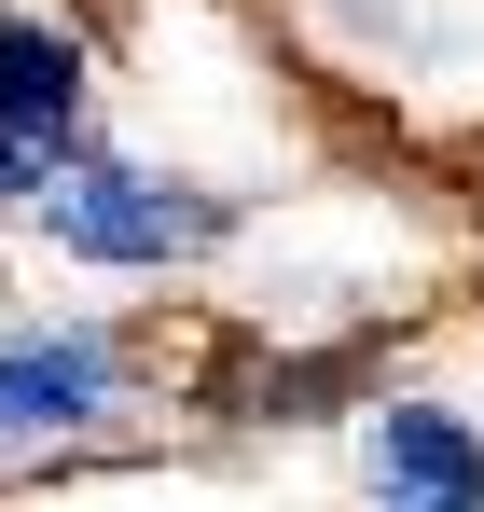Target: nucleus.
Wrapping results in <instances>:
<instances>
[{
  "label": "nucleus",
  "instance_id": "nucleus-1",
  "mask_svg": "<svg viewBox=\"0 0 484 512\" xmlns=\"http://www.w3.org/2000/svg\"><path fill=\"white\" fill-rule=\"evenodd\" d=\"M42 236L70 263H111V277H166V263H208L222 236H236V194H208V180L180 167H125V153H56L42 167Z\"/></svg>",
  "mask_w": 484,
  "mask_h": 512
},
{
  "label": "nucleus",
  "instance_id": "nucleus-2",
  "mask_svg": "<svg viewBox=\"0 0 484 512\" xmlns=\"http://www.w3.org/2000/svg\"><path fill=\"white\" fill-rule=\"evenodd\" d=\"M139 416V346L97 333V319H28L0 333V457H42V443H97V429Z\"/></svg>",
  "mask_w": 484,
  "mask_h": 512
},
{
  "label": "nucleus",
  "instance_id": "nucleus-3",
  "mask_svg": "<svg viewBox=\"0 0 484 512\" xmlns=\"http://www.w3.org/2000/svg\"><path fill=\"white\" fill-rule=\"evenodd\" d=\"M360 471L402 512H484V429L443 402H360Z\"/></svg>",
  "mask_w": 484,
  "mask_h": 512
},
{
  "label": "nucleus",
  "instance_id": "nucleus-4",
  "mask_svg": "<svg viewBox=\"0 0 484 512\" xmlns=\"http://www.w3.org/2000/svg\"><path fill=\"white\" fill-rule=\"evenodd\" d=\"M0 125L14 139H83V42L42 14H0Z\"/></svg>",
  "mask_w": 484,
  "mask_h": 512
},
{
  "label": "nucleus",
  "instance_id": "nucleus-5",
  "mask_svg": "<svg viewBox=\"0 0 484 512\" xmlns=\"http://www.w3.org/2000/svg\"><path fill=\"white\" fill-rule=\"evenodd\" d=\"M56 153H70V139H14V125H0V208H28V194H42V167H56Z\"/></svg>",
  "mask_w": 484,
  "mask_h": 512
},
{
  "label": "nucleus",
  "instance_id": "nucleus-6",
  "mask_svg": "<svg viewBox=\"0 0 484 512\" xmlns=\"http://www.w3.org/2000/svg\"><path fill=\"white\" fill-rule=\"evenodd\" d=\"M374 512H402V499H374Z\"/></svg>",
  "mask_w": 484,
  "mask_h": 512
}]
</instances>
